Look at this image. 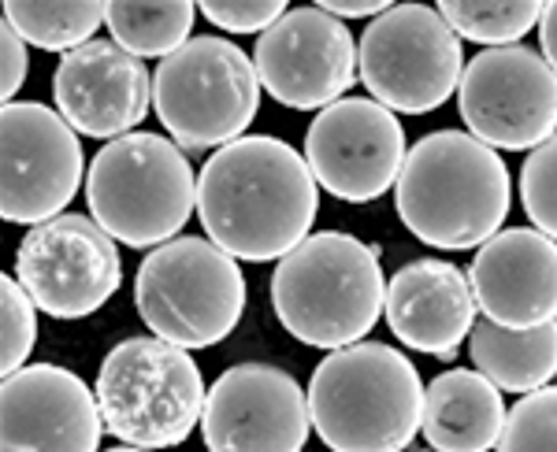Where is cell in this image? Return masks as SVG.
Instances as JSON below:
<instances>
[{
	"instance_id": "21",
	"label": "cell",
	"mask_w": 557,
	"mask_h": 452,
	"mask_svg": "<svg viewBox=\"0 0 557 452\" xmlns=\"http://www.w3.org/2000/svg\"><path fill=\"white\" fill-rule=\"evenodd\" d=\"M469 356L502 393H535L557 378V319L532 330H509L491 319H475Z\"/></svg>"
},
{
	"instance_id": "7",
	"label": "cell",
	"mask_w": 557,
	"mask_h": 452,
	"mask_svg": "<svg viewBox=\"0 0 557 452\" xmlns=\"http://www.w3.org/2000/svg\"><path fill=\"white\" fill-rule=\"evenodd\" d=\"M134 309L152 338L186 352L212 349L242 323L246 275L215 241L175 238L141 260L134 275Z\"/></svg>"
},
{
	"instance_id": "2",
	"label": "cell",
	"mask_w": 557,
	"mask_h": 452,
	"mask_svg": "<svg viewBox=\"0 0 557 452\" xmlns=\"http://www.w3.org/2000/svg\"><path fill=\"white\" fill-rule=\"evenodd\" d=\"M513 204V178L491 145L469 130L424 134L409 149L394 186L398 219L431 249L487 246Z\"/></svg>"
},
{
	"instance_id": "10",
	"label": "cell",
	"mask_w": 557,
	"mask_h": 452,
	"mask_svg": "<svg viewBox=\"0 0 557 452\" xmlns=\"http://www.w3.org/2000/svg\"><path fill=\"white\" fill-rule=\"evenodd\" d=\"M15 278L52 319H86L101 312L123 286L115 238L94 215L64 212L30 226L15 252Z\"/></svg>"
},
{
	"instance_id": "32",
	"label": "cell",
	"mask_w": 557,
	"mask_h": 452,
	"mask_svg": "<svg viewBox=\"0 0 557 452\" xmlns=\"http://www.w3.org/2000/svg\"><path fill=\"white\" fill-rule=\"evenodd\" d=\"M108 452H152V449H134V445H120V449H108Z\"/></svg>"
},
{
	"instance_id": "12",
	"label": "cell",
	"mask_w": 557,
	"mask_h": 452,
	"mask_svg": "<svg viewBox=\"0 0 557 452\" xmlns=\"http://www.w3.org/2000/svg\"><path fill=\"white\" fill-rule=\"evenodd\" d=\"M83 141L64 115L41 101H12L0 112V215L41 226L75 201L83 186Z\"/></svg>"
},
{
	"instance_id": "19",
	"label": "cell",
	"mask_w": 557,
	"mask_h": 452,
	"mask_svg": "<svg viewBox=\"0 0 557 452\" xmlns=\"http://www.w3.org/2000/svg\"><path fill=\"white\" fill-rule=\"evenodd\" d=\"M475 312L469 275L450 260H409L386 282V327L412 352L454 360L475 327Z\"/></svg>"
},
{
	"instance_id": "9",
	"label": "cell",
	"mask_w": 557,
	"mask_h": 452,
	"mask_svg": "<svg viewBox=\"0 0 557 452\" xmlns=\"http://www.w3.org/2000/svg\"><path fill=\"white\" fill-rule=\"evenodd\" d=\"M357 71L375 104L401 115H428L461 86L465 49L431 4H391L364 26Z\"/></svg>"
},
{
	"instance_id": "8",
	"label": "cell",
	"mask_w": 557,
	"mask_h": 452,
	"mask_svg": "<svg viewBox=\"0 0 557 452\" xmlns=\"http://www.w3.org/2000/svg\"><path fill=\"white\" fill-rule=\"evenodd\" d=\"M260 108L257 67L235 41L201 34L152 71V112L178 149H223L246 138Z\"/></svg>"
},
{
	"instance_id": "31",
	"label": "cell",
	"mask_w": 557,
	"mask_h": 452,
	"mask_svg": "<svg viewBox=\"0 0 557 452\" xmlns=\"http://www.w3.org/2000/svg\"><path fill=\"white\" fill-rule=\"evenodd\" d=\"M539 45H543V60L557 71V0L543 4V20H539Z\"/></svg>"
},
{
	"instance_id": "20",
	"label": "cell",
	"mask_w": 557,
	"mask_h": 452,
	"mask_svg": "<svg viewBox=\"0 0 557 452\" xmlns=\"http://www.w3.org/2000/svg\"><path fill=\"white\" fill-rule=\"evenodd\" d=\"M506 401L487 375L454 367L424 386V430L435 452H491L506 430Z\"/></svg>"
},
{
	"instance_id": "25",
	"label": "cell",
	"mask_w": 557,
	"mask_h": 452,
	"mask_svg": "<svg viewBox=\"0 0 557 452\" xmlns=\"http://www.w3.org/2000/svg\"><path fill=\"white\" fill-rule=\"evenodd\" d=\"M498 452H557V386L524 393L509 409Z\"/></svg>"
},
{
	"instance_id": "18",
	"label": "cell",
	"mask_w": 557,
	"mask_h": 452,
	"mask_svg": "<svg viewBox=\"0 0 557 452\" xmlns=\"http://www.w3.org/2000/svg\"><path fill=\"white\" fill-rule=\"evenodd\" d=\"M469 282L483 319L509 330H532L557 319V241L535 226L498 230L480 246Z\"/></svg>"
},
{
	"instance_id": "17",
	"label": "cell",
	"mask_w": 557,
	"mask_h": 452,
	"mask_svg": "<svg viewBox=\"0 0 557 452\" xmlns=\"http://www.w3.org/2000/svg\"><path fill=\"white\" fill-rule=\"evenodd\" d=\"M52 101L75 134L115 141L134 134L149 115L152 75L146 60L131 56L115 41H89L57 63Z\"/></svg>"
},
{
	"instance_id": "4",
	"label": "cell",
	"mask_w": 557,
	"mask_h": 452,
	"mask_svg": "<svg viewBox=\"0 0 557 452\" xmlns=\"http://www.w3.org/2000/svg\"><path fill=\"white\" fill-rule=\"evenodd\" d=\"M272 309L290 338L312 349H346L368 338L386 309L380 252L346 230L309 234L278 260Z\"/></svg>"
},
{
	"instance_id": "14",
	"label": "cell",
	"mask_w": 557,
	"mask_h": 452,
	"mask_svg": "<svg viewBox=\"0 0 557 452\" xmlns=\"http://www.w3.org/2000/svg\"><path fill=\"white\" fill-rule=\"evenodd\" d=\"M406 156L398 115L372 97H343L317 112L305 134V164L317 186L349 204L380 201L386 189L398 186Z\"/></svg>"
},
{
	"instance_id": "16",
	"label": "cell",
	"mask_w": 557,
	"mask_h": 452,
	"mask_svg": "<svg viewBox=\"0 0 557 452\" xmlns=\"http://www.w3.org/2000/svg\"><path fill=\"white\" fill-rule=\"evenodd\" d=\"M101 404L75 371L26 364L0 390V452H97Z\"/></svg>"
},
{
	"instance_id": "24",
	"label": "cell",
	"mask_w": 557,
	"mask_h": 452,
	"mask_svg": "<svg viewBox=\"0 0 557 452\" xmlns=\"http://www.w3.org/2000/svg\"><path fill=\"white\" fill-rule=\"evenodd\" d=\"M438 15L450 23L457 38L506 49L528 30H539L543 4L539 0H438Z\"/></svg>"
},
{
	"instance_id": "29",
	"label": "cell",
	"mask_w": 557,
	"mask_h": 452,
	"mask_svg": "<svg viewBox=\"0 0 557 452\" xmlns=\"http://www.w3.org/2000/svg\"><path fill=\"white\" fill-rule=\"evenodd\" d=\"M26 71H30V52H26V41L20 38L12 23H0V97L4 104L15 101V93L26 83Z\"/></svg>"
},
{
	"instance_id": "1",
	"label": "cell",
	"mask_w": 557,
	"mask_h": 452,
	"mask_svg": "<svg viewBox=\"0 0 557 452\" xmlns=\"http://www.w3.org/2000/svg\"><path fill=\"white\" fill-rule=\"evenodd\" d=\"M320 186L294 145L246 134L215 149L197 178V215L223 252L249 264L283 260L309 238Z\"/></svg>"
},
{
	"instance_id": "22",
	"label": "cell",
	"mask_w": 557,
	"mask_h": 452,
	"mask_svg": "<svg viewBox=\"0 0 557 452\" xmlns=\"http://www.w3.org/2000/svg\"><path fill=\"white\" fill-rule=\"evenodd\" d=\"M197 23V4L190 0H164V4H141V0H112L104 26L112 41L138 60H168L190 41Z\"/></svg>"
},
{
	"instance_id": "26",
	"label": "cell",
	"mask_w": 557,
	"mask_h": 452,
	"mask_svg": "<svg viewBox=\"0 0 557 452\" xmlns=\"http://www.w3.org/2000/svg\"><path fill=\"white\" fill-rule=\"evenodd\" d=\"M38 341V304L20 286V278H0V371L15 375L26 367Z\"/></svg>"
},
{
	"instance_id": "11",
	"label": "cell",
	"mask_w": 557,
	"mask_h": 452,
	"mask_svg": "<svg viewBox=\"0 0 557 452\" xmlns=\"http://www.w3.org/2000/svg\"><path fill=\"white\" fill-rule=\"evenodd\" d=\"M457 108L475 141L528 152L557 134V71L528 45L483 49L457 86Z\"/></svg>"
},
{
	"instance_id": "13",
	"label": "cell",
	"mask_w": 557,
	"mask_h": 452,
	"mask_svg": "<svg viewBox=\"0 0 557 452\" xmlns=\"http://www.w3.org/2000/svg\"><path fill=\"white\" fill-rule=\"evenodd\" d=\"M253 67L260 89L294 112H323L361 78L354 34L320 4L290 8L272 30L260 34Z\"/></svg>"
},
{
	"instance_id": "23",
	"label": "cell",
	"mask_w": 557,
	"mask_h": 452,
	"mask_svg": "<svg viewBox=\"0 0 557 452\" xmlns=\"http://www.w3.org/2000/svg\"><path fill=\"white\" fill-rule=\"evenodd\" d=\"M4 20L20 30L26 45H38L45 52H75L94 41V30H101L108 20V4L97 0H67V4H49V0H8Z\"/></svg>"
},
{
	"instance_id": "30",
	"label": "cell",
	"mask_w": 557,
	"mask_h": 452,
	"mask_svg": "<svg viewBox=\"0 0 557 452\" xmlns=\"http://www.w3.org/2000/svg\"><path fill=\"white\" fill-rule=\"evenodd\" d=\"M320 8L335 20H380L391 0H320Z\"/></svg>"
},
{
	"instance_id": "33",
	"label": "cell",
	"mask_w": 557,
	"mask_h": 452,
	"mask_svg": "<svg viewBox=\"0 0 557 452\" xmlns=\"http://www.w3.org/2000/svg\"><path fill=\"white\" fill-rule=\"evenodd\" d=\"M420 452H435V449H420Z\"/></svg>"
},
{
	"instance_id": "28",
	"label": "cell",
	"mask_w": 557,
	"mask_h": 452,
	"mask_svg": "<svg viewBox=\"0 0 557 452\" xmlns=\"http://www.w3.org/2000/svg\"><path fill=\"white\" fill-rule=\"evenodd\" d=\"M197 12H201L215 30L264 34V30H272L290 8H286L283 0H201Z\"/></svg>"
},
{
	"instance_id": "5",
	"label": "cell",
	"mask_w": 557,
	"mask_h": 452,
	"mask_svg": "<svg viewBox=\"0 0 557 452\" xmlns=\"http://www.w3.org/2000/svg\"><path fill=\"white\" fill-rule=\"evenodd\" d=\"M89 215L131 249H160L190 223L197 175L164 134L134 130L108 141L86 171Z\"/></svg>"
},
{
	"instance_id": "27",
	"label": "cell",
	"mask_w": 557,
	"mask_h": 452,
	"mask_svg": "<svg viewBox=\"0 0 557 452\" xmlns=\"http://www.w3.org/2000/svg\"><path fill=\"white\" fill-rule=\"evenodd\" d=\"M520 204L535 230L557 241V134L528 152L520 167Z\"/></svg>"
},
{
	"instance_id": "3",
	"label": "cell",
	"mask_w": 557,
	"mask_h": 452,
	"mask_svg": "<svg viewBox=\"0 0 557 452\" xmlns=\"http://www.w3.org/2000/svg\"><path fill=\"white\" fill-rule=\"evenodd\" d=\"M309 415L331 452H406L424 423V382L406 352L357 341L312 371Z\"/></svg>"
},
{
	"instance_id": "6",
	"label": "cell",
	"mask_w": 557,
	"mask_h": 452,
	"mask_svg": "<svg viewBox=\"0 0 557 452\" xmlns=\"http://www.w3.org/2000/svg\"><path fill=\"white\" fill-rule=\"evenodd\" d=\"M104 430L134 449L183 445L205 415V378L186 349L164 338H127L101 360L94 382Z\"/></svg>"
},
{
	"instance_id": "15",
	"label": "cell",
	"mask_w": 557,
	"mask_h": 452,
	"mask_svg": "<svg viewBox=\"0 0 557 452\" xmlns=\"http://www.w3.org/2000/svg\"><path fill=\"white\" fill-rule=\"evenodd\" d=\"M309 393L275 364H235L209 386L201 434L209 452H301Z\"/></svg>"
}]
</instances>
